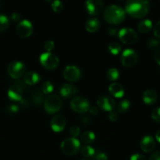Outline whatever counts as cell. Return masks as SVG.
<instances>
[{
  "mask_svg": "<svg viewBox=\"0 0 160 160\" xmlns=\"http://www.w3.org/2000/svg\"><path fill=\"white\" fill-rule=\"evenodd\" d=\"M125 10L133 17H143L149 10V2L146 0H129L125 3Z\"/></svg>",
  "mask_w": 160,
  "mask_h": 160,
  "instance_id": "6da1fadb",
  "label": "cell"
},
{
  "mask_svg": "<svg viewBox=\"0 0 160 160\" xmlns=\"http://www.w3.org/2000/svg\"><path fill=\"white\" fill-rule=\"evenodd\" d=\"M104 16L108 23L117 24L124 20L125 17V11L117 5H110L105 9Z\"/></svg>",
  "mask_w": 160,
  "mask_h": 160,
  "instance_id": "7a4b0ae2",
  "label": "cell"
},
{
  "mask_svg": "<svg viewBox=\"0 0 160 160\" xmlns=\"http://www.w3.org/2000/svg\"><path fill=\"white\" fill-rule=\"evenodd\" d=\"M61 151L67 156H73L80 149V142L76 138H67L61 144Z\"/></svg>",
  "mask_w": 160,
  "mask_h": 160,
  "instance_id": "3957f363",
  "label": "cell"
},
{
  "mask_svg": "<svg viewBox=\"0 0 160 160\" xmlns=\"http://www.w3.org/2000/svg\"><path fill=\"white\" fill-rule=\"evenodd\" d=\"M62 101L58 95L55 94L49 95L44 101V109L48 113H55L61 109Z\"/></svg>",
  "mask_w": 160,
  "mask_h": 160,
  "instance_id": "277c9868",
  "label": "cell"
},
{
  "mask_svg": "<svg viewBox=\"0 0 160 160\" xmlns=\"http://www.w3.org/2000/svg\"><path fill=\"white\" fill-rule=\"evenodd\" d=\"M39 61L42 67L46 70H54L59 65V59L56 55L51 52H43L40 55Z\"/></svg>",
  "mask_w": 160,
  "mask_h": 160,
  "instance_id": "5b68a950",
  "label": "cell"
},
{
  "mask_svg": "<svg viewBox=\"0 0 160 160\" xmlns=\"http://www.w3.org/2000/svg\"><path fill=\"white\" fill-rule=\"evenodd\" d=\"M70 106L75 112H78V113L86 112L89 110V107H90L89 101L86 98L81 96L75 97L72 98L71 100Z\"/></svg>",
  "mask_w": 160,
  "mask_h": 160,
  "instance_id": "8992f818",
  "label": "cell"
},
{
  "mask_svg": "<svg viewBox=\"0 0 160 160\" xmlns=\"http://www.w3.org/2000/svg\"><path fill=\"white\" fill-rule=\"evenodd\" d=\"M119 39L121 42L127 45L133 44L137 39V34L136 31L130 28H121L118 33Z\"/></svg>",
  "mask_w": 160,
  "mask_h": 160,
  "instance_id": "52a82bcc",
  "label": "cell"
},
{
  "mask_svg": "<svg viewBox=\"0 0 160 160\" xmlns=\"http://www.w3.org/2000/svg\"><path fill=\"white\" fill-rule=\"evenodd\" d=\"M137 53L132 48H125L121 55V62L125 67H131L137 61Z\"/></svg>",
  "mask_w": 160,
  "mask_h": 160,
  "instance_id": "ba28073f",
  "label": "cell"
},
{
  "mask_svg": "<svg viewBox=\"0 0 160 160\" xmlns=\"http://www.w3.org/2000/svg\"><path fill=\"white\" fill-rule=\"evenodd\" d=\"M25 67L20 61H13L7 67V72L13 78H20L24 73Z\"/></svg>",
  "mask_w": 160,
  "mask_h": 160,
  "instance_id": "9c48e42d",
  "label": "cell"
},
{
  "mask_svg": "<svg viewBox=\"0 0 160 160\" xmlns=\"http://www.w3.org/2000/svg\"><path fill=\"white\" fill-rule=\"evenodd\" d=\"M17 33L20 38H28L31 34L33 31L32 23L28 20H22L17 26Z\"/></svg>",
  "mask_w": 160,
  "mask_h": 160,
  "instance_id": "30bf717a",
  "label": "cell"
},
{
  "mask_svg": "<svg viewBox=\"0 0 160 160\" xmlns=\"http://www.w3.org/2000/svg\"><path fill=\"white\" fill-rule=\"evenodd\" d=\"M86 9L89 15L97 16L102 12L104 4L100 0H88L85 2Z\"/></svg>",
  "mask_w": 160,
  "mask_h": 160,
  "instance_id": "8fae6325",
  "label": "cell"
},
{
  "mask_svg": "<svg viewBox=\"0 0 160 160\" xmlns=\"http://www.w3.org/2000/svg\"><path fill=\"white\" fill-rule=\"evenodd\" d=\"M63 75H64V78L67 81H75L79 79L81 77V70L76 66L68 65L64 69Z\"/></svg>",
  "mask_w": 160,
  "mask_h": 160,
  "instance_id": "7c38bea8",
  "label": "cell"
},
{
  "mask_svg": "<svg viewBox=\"0 0 160 160\" xmlns=\"http://www.w3.org/2000/svg\"><path fill=\"white\" fill-rule=\"evenodd\" d=\"M97 106L104 110L111 112L115 106V101L108 95H101L97 98Z\"/></svg>",
  "mask_w": 160,
  "mask_h": 160,
  "instance_id": "4fadbf2b",
  "label": "cell"
},
{
  "mask_svg": "<svg viewBox=\"0 0 160 160\" xmlns=\"http://www.w3.org/2000/svg\"><path fill=\"white\" fill-rule=\"evenodd\" d=\"M66 126V120L62 115H55L50 120V127L55 132H61Z\"/></svg>",
  "mask_w": 160,
  "mask_h": 160,
  "instance_id": "5bb4252c",
  "label": "cell"
},
{
  "mask_svg": "<svg viewBox=\"0 0 160 160\" xmlns=\"http://www.w3.org/2000/svg\"><path fill=\"white\" fill-rule=\"evenodd\" d=\"M8 97L12 101H21L23 96V90L18 84L10 86L8 90Z\"/></svg>",
  "mask_w": 160,
  "mask_h": 160,
  "instance_id": "9a60e30c",
  "label": "cell"
},
{
  "mask_svg": "<svg viewBox=\"0 0 160 160\" xmlns=\"http://www.w3.org/2000/svg\"><path fill=\"white\" fill-rule=\"evenodd\" d=\"M141 148L144 152H151L155 148V142L153 138L150 135L144 136L141 141Z\"/></svg>",
  "mask_w": 160,
  "mask_h": 160,
  "instance_id": "2e32d148",
  "label": "cell"
},
{
  "mask_svg": "<svg viewBox=\"0 0 160 160\" xmlns=\"http://www.w3.org/2000/svg\"><path fill=\"white\" fill-rule=\"evenodd\" d=\"M77 92L76 86L71 84H64L60 88V94L64 98L74 96Z\"/></svg>",
  "mask_w": 160,
  "mask_h": 160,
  "instance_id": "e0dca14e",
  "label": "cell"
},
{
  "mask_svg": "<svg viewBox=\"0 0 160 160\" xmlns=\"http://www.w3.org/2000/svg\"><path fill=\"white\" fill-rule=\"evenodd\" d=\"M108 91L110 94L115 98H121L123 96L124 92H125L123 87L117 82L111 83L108 87Z\"/></svg>",
  "mask_w": 160,
  "mask_h": 160,
  "instance_id": "ac0fdd59",
  "label": "cell"
},
{
  "mask_svg": "<svg viewBox=\"0 0 160 160\" xmlns=\"http://www.w3.org/2000/svg\"><path fill=\"white\" fill-rule=\"evenodd\" d=\"M40 75L35 71H29L26 73L24 76V81L27 84L33 85L40 81Z\"/></svg>",
  "mask_w": 160,
  "mask_h": 160,
  "instance_id": "d6986e66",
  "label": "cell"
},
{
  "mask_svg": "<svg viewBox=\"0 0 160 160\" xmlns=\"http://www.w3.org/2000/svg\"><path fill=\"white\" fill-rule=\"evenodd\" d=\"M157 99V94L152 89H147L143 94V101L147 105L153 104Z\"/></svg>",
  "mask_w": 160,
  "mask_h": 160,
  "instance_id": "ffe728a7",
  "label": "cell"
},
{
  "mask_svg": "<svg viewBox=\"0 0 160 160\" xmlns=\"http://www.w3.org/2000/svg\"><path fill=\"white\" fill-rule=\"evenodd\" d=\"M86 30L89 32H95L100 28V21L97 18H90L86 22L85 24Z\"/></svg>",
  "mask_w": 160,
  "mask_h": 160,
  "instance_id": "44dd1931",
  "label": "cell"
},
{
  "mask_svg": "<svg viewBox=\"0 0 160 160\" xmlns=\"http://www.w3.org/2000/svg\"><path fill=\"white\" fill-rule=\"evenodd\" d=\"M137 28L141 33H147L152 28V22L149 19H144L138 23Z\"/></svg>",
  "mask_w": 160,
  "mask_h": 160,
  "instance_id": "7402d4cb",
  "label": "cell"
},
{
  "mask_svg": "<svg viewBox=\"0 0 160 160\" xmlns=\"http://www.w3.org/2000/svg\"><path fill=\"white\" fill-rule=\"evenodd\" d=\"M80 152H81L82 156H84L86 159H91L96 154L95 149L89 145H86L82 147L80 149Z\"/></svg>",
  "mask_w": 160,
  "mask_h": 160,
  "instance_id": "603a6c76",
  "label": "cell"
},
{
  "mask_svg": "<svg viewBox=\"0 0 160 160\" xmlns=\"http://www.w3.org/2000/svg\"><path fill=\"white\" fill-rule=\"evenodd\" d=\"M95 134H94L93 131H85L83 132V134H81V141L83 142L86 144H90L92 142H93V141L95 140Z\"/></svg>",
  "mask_w": 160,
  "mask_h": 160,
  "instance_id": "cb8c5ba5",
  "label": "cell"
},
{
  "mask_svg": "<svg viewBox=\"0 0 160 160\" xmlns=\"http://www.w3.org/2000/svg\"><path fill=\"white\" fill-rule=\"evenodd\" d=\"M130 106V102L128 99H122L119 102L117 106V110L119 112H125V111L128 110Z\"/></svg>",
  "mask_w": 160,
  "mask_h": 160,
  "instance_id": "d4e9b609",
  "label": "cell"
},
{
  "mask_svg": "<svg viewBox=\"0 0 160 160\" xmlns=\"http://www.w3.org/2000/svg\"><path fill=\"white\" fill-rule=\"evenodd\" d=\"M107 78L111 81H116L119 77V71L116 68H110L107 71Z\"/></svg>",
  "mask_w": 160,
  "mask_h": 160,
  "instance_id": "484cf974",
  "label": "cell"
},
{
  "mask_svg": "<svg viewBox=\"0 0 160 160\" xmlns=\"http://www.w3.org/2000/svg\"><path fill=\"white\" fill-rule=\"evenodd\" d=\"M9 26V20L4 14L0 13V31H6Z\"/></svg>",
  "mask_w": 160,
  "mask_h": 160,
  "instance_id": "4316f807",
  "label": "cell"
},
{
  "mask_svg": "<svg viewBox=\"0 0 160 160\" xmlns=\"http://www.w3.org/2000/svg\"><path fill=\"white\" fill-rule=\"evenodd\" d=\"M121 49H122V47L117 42H111L108 45V50L113 55L119 54L121 52Z\"/></svg>",
  "mask_w": 160,
  "mask_h": 160,
  "instance_id": "83f0119b",
  "label": "cell"
},
{
  "mask_svg": "<svg viewBox=\"0 0 160 160\" xmlns=\"http://www.w3.org/2000/svg\"><path fill=\"white\" fill-rule=\"evenodd\" d=\"M53 90V85L50 81H45L42 85V91L43 94H50Z\"/></svg>",
  "mask_w": 160,
  "mask_h": 160,
  "instance_id": "f1b7e54d",
  "label": "cell"
},
{
  "mask_svg": "<svg viewBox=\"0 0 160 160\" xmlns=\"http://www.w3.org/2000/svg\"><path fill=\"white\" fill-rule=\"evenodd\" d=\"M51 7L54 12H58L62 10L64 5H63L62 2L60 1V0H53L51 3Z\"/></svg>",
  "mask_w": 160,
  "mask_h": 160,
  "instance_id": "f546056e",
  "label": "cell"
},
{
  "mask_svg": "<svg viewBox=\"0 0 160 160\" xmlns=\"http://www.w3.org/2000/svg\"><path fill=\"white\" fill-rule=\"evenodd\" d=\"M42 99H43V95H42L40 91H36V92H34L32 95V100L35 104H40L42 102Z\"/></svg>",
  "mask_w": 160,
  "mask_h": 160,
  "instance_id": "4dcf8cb0",
  "label": "cell"
},
{
  "mask_svg": "<svg viewBox=\"0 0 160 160\" xmlns=\"http://www.w3.org/2000/svg\"><path fill=\"white\" fill-rule=\"evenodd\" d=\"M152 118L153 120L160 123V107L156 108L154 109L152 112Z\"/></svg>",
  "mask_w": 160,
  "mask_h": 160,
  "instance_id": "1f68e13d",
  "label": "cell"
},
{
  "mask_svg": "<svg viewBox=\"0 0 160 160\" xmlns=\"http://www.w3.org/2000/svg\"><path fill=\"white\" fill-rule=\"evenodd\" d=\"M54 47H55L54 42L51 40L45 41V43H44V48L46 50L47 52H50L54 48Z\"/></svg>",
  "mask_w": 160,
  "mask_h": 160,
  "instance_id": "d6a6232c",
  "label": "cell"
},
{
  "mask_svg": "<svg viewBox=\"0 0 160 160\" xmlns=\"http://www.w3.org/2000/svg\"><path fill=\"white\" fill-rule=\"evenodd\" d=\"M80 128L78 126H72V128H70V134L72 136V138H76L78 137L80 134Z\"/></svg>",
  "mask_w": 160,
  "mask_h": 160,
  "instance_id": "836d02e7",
  "label": "cell"
},
{
  "mask_svg": "<svg viewBox=\"0 0 160 160\" xmlns=\"http://www.w3.org/2000/svg\"><path fill=\"white\" fill-rule=\"evenodd\" d=\"M153 33L155 37L160 38V20L157 22L155 26H154Z\"/></svg>",
  "mask_w": 160,
  "mask_h": 160,
  "instance_id": "e575fe53",
  "label": "cell"
},
{
  "mask_svg": "<svg viewBox=\"0 0 160 160\" xmlns=\"http://www.w3.org/2000/svg\"><path fill=\"white\" fill-rule=\"evenodd\" d=\"M94 157L96 160H108V156L103 152H99L96 153Z\"/></svg>",
  "mask_w": 160,
  "mask_h": 160,
  "instance_id": "d590c367",
  "label": "cell"
},
{
  "mask_svg": "<svg viewBox=\"0 0 160 160\" xmlns=\"http://www.w3.org/2000/svg\"><path fill=\"white\" fill-rule=\"evenodd\" d=\"M7 111L10 113H16L19 111V107L17 105H10L7 107Z\"/></svg>",
  "mask_w": 160,
  "mask_h": 160,
  "instance_id": "8d00e7d4",
  "label": "cell"
},
{
  "mask_svg": "<svg viewBox=\"0 0 160 160\" xmlns=\"http://www.w3.org/2000/svg\"><path fill=\"white\" fill-rule=\"evenodd\" d=\"M130 160H147L146 158L144 157L143 155L140 154V153H136V154L132 155L130 157Z\"/></svg>",
  "mask_w": 160,
  "mask_h": 160,
  "instance_id": "74e56055",
  "label": "cell"
},
{
  "mask_svg": "<svg viewBox=\"0 0 160 160\" xmlns=\"http://www.w3.org/2000/svg\"><path fill=\"white\" fill-rule=\"evenodd\" d=\"M154 56H155V59L156 60V62L160 65V47L156 48V50L155 51Z\"/></svg>",
  "mask_w": 160,
  "mask_h": 160,
  "instance_id": "f35d334b",
  "label": "cell"
},
{
  "mask_svg": "<svg viewBox=\"0 0 160 160\" xmlns=\"http://www.w3.org/2000/svg\"><path fill=\"white\" fill-rule=\"evenodd\" d=\"M108 117H109L110 120H111V121H115L118 119V114L117 112H114V111H111V112H109Z\"/></svg>",
  "mask_w": 160,
  "mask_h": 160,
  "instance_id": "ab89813d",
  "label": "cell"
},
{
  "mask_svg": "<svg viewBox=\"0 0 160 160\" xmlns=\"http://www.w3.org/2000/svg\"><path fill=\"white\" fill-rule=\"evenodd\" d=\"M149 160H160V152H155L151 156Z\"/></svg>",
  "mask_w": 160,
  "mask_h": 160,
  "instance_id": "60d3db41",
  "label": "cell"
},
{
  "mask_svg": "<svg viewBox=\"0 0 160 160\" xmlns=\"http://www.w3.org/2000/svg\"><path fill=\"white\" fill-rule=\"evenodd\" d=\"M20 15L18 13V12H13L12 14H11V19H12L13 21H17V20H20Z\"/></svg>",
  "mask_w": 160,
  "mask_h": 160,
  "instance_id": "b9f144b4",
  "label": "cell"
},
{
  "mask_svg": "<svg viewBox=\"0 0 160 160\" xmlns=\"http://www.w3.org/2000/svg\"><path fill=\"white\" fill-rule=\"evenodd\" d=\"M158 44H159V42L157 40H155V39H150V41L148 42V45L151 47L157 46Z\"/></svg>",
  "mask_w": 160,
  "mask_h": 160,
  "instance_id": "7bdbcfd3",
  "label": "cell"
},
{
  "mask_svg": "<svg viewBox=\"0 0 160 160\" xmlns=\"http://www.w3.org/2000/svg\"><path fill=\"white\" fill-rule=\"evenodd\" d=\"M89 110L93 115H97V112H98V109H97V107H96V106H90Z\"/></svg>",
  "mask_w": 160,
  "mask_h": 160,
  "instance_id": "ee69618b",
  "label": "cell"
},
{
  "mask_svg": "<svg viewBox=\"0 0 160 160\" xmlns=\"http://www.w3.org/2000/svg\"><path fill=\"white\" fill-rule=\"evenodd\" d=\"M155 139L157 140V142H158L160 143V130L158 131L155 134Z\"/></svg>",
  "mask_w": 160,
  "mask_h": 160,
  "instance_id": "f6af8a7d",
  "label": "cell"
},
{
  "mask_svg": "<svg viewBox=\"0 0 160 160\" xmlns=\"http://www.w3.org/2000/svg\"><path fill=\"white\" fill-rule=\"evenodd\" d=\"M109 34H111V35H115L116 34V30L115 28H110Z\"/></svg>",
  "mask_w": 160,
  "mask_h": 160,
  "instance_id": "bcb514c9",
  "label": "cell"
},
{
  "mask_svg": "<svg viewBox=\"0 0 160 160\" xmlns=\"http://www.w3.org/2000/svg\"><path fill=\"white\" fill-rule=\"evenodd\" d=\"M82 160H93L92 159H82Z\"/></svg>",
  "mask_w": 160,
  "mask_h": 160,
  "instance_id": "7dc6e473",
  "label": "cell"
}]
</instances>
